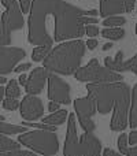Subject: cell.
Instances as JSON below:
<instances>
[{"label": "cell", "instance_id": "obj_15", "mask_svg": "<svg viewBox=\"0 0 137 156\" xmlns=\"http://www.w3.org/2000/svg\"><path fill=\"white\" fill-rule=\"evenodd\" d=\"M67 116H69V112L66 110H58L55 112H52L51 115L44 116L41 119H43V123L49 125V126H60V125H63L66 122Z\"/></svg>", "mask_w": 137, "mask_h": 156}, {"label": "cell", "instance_id": "obj_25", "mask_svg": "<svg viewBox=\"0 0 137 156\" xmlns=\"http://www.w3.org/2000/svg\"><path fill=\"white\" fill-rule=\"evenodd\" d=\"M19 107L18 99H11V97H5L3 100V108L7 111H15Z\"/></svg>", "mask_w": 137, "mask_h": 156}, {"label": "cell", "instance_id": "obj_32", "mask_svg": "<svg viewBox=\"0 0 137 156\" xmlns=\"http://www.w3.org/2000/svg\"><path fill=\"white\" fill-rule=\"evenodd\" d=\"M97 18H95V16H82V23L84 26L85 25H96L97 23Z\"/></svg>", "mask_w": 137, "mask_h": 156}, {"label": "cell", "instance_id": "obj_8", "mask_svg": "<svg viewBox=\"0 0 137 156\" xmlns=\"http://www.w3.org/2000/svg\"><path fill=\"white\" fill-rule=\"evenodd\" d=\"M26 56V52L18 47H0V76L14 71L15 66Z\"/></svg>", "mask_w": 137, "mask_h": 156}, {"label": "cell", "instance_id": "obj_40", "mask_svg": "<svg viewBox=\"0 0 137 156\" xmlns=\"http://www.w3.org/2000/svg\"><path fill=\"white\" fill-rule=\"evenodd\" d=\"M5 82H7V80L3 76H0V85H3V83H5Z\"/></svg>", "mask_w": 137, "mask_h": 156}, {"label": "cell", "instance_id": "obj_22", "mask_svg": "<svg viewBox=\"0 0 137 156\" xmlns=\"http://www.w3.org/2000/svg\"><path fill=\"white\" fill-rule=\"evenodd\" d=\"M5 96L11 97V99H18L21 96V89H19V85L15 80H11L8 82L7 88H5Z\"/></svg>", "mask_w": 137, "mask_h": 156}, {"label": "cell", "instance_id": "obj_36", "mask_svg": "<svg viewBox=\"0 0 137 156\" xmlns=\"http://www.w3.org/2000/svg\"><path fill=\"white\" fill-rule=\"evenodd\" d=\"M126 156H137V145H133L132 148L128 149Z\"/></svg>", "mask_w": 137, "mask_h": 156}, {"label": "cell", "instance_id": "obj_24", "mask_svg": "<svg viewBox=\"0 0 137 156\" xmlns=\"http://www.w3.org/2000/svg\"><path fill=\"white\" fill-rule=\"evenodd\" d=\"M124 69H125V71H132V73H135L137 76V54L133 58H130V59L125 60Z\"/></svg>", "mask_w": 137, "mask_h": 156}, {"label": "cell", "instance_id": "obj_5", "mask_svg": "<svg viewBox=\"0 0 137 156\" xmlns=\"http://www.w3.org/2000/svg\"><path fill=\"white\" fill-rule=\"evenodd\" d=\"M74 110L77 112L78 121L84 132L93 133L96 130V125L92 121V116L96 114V103L91 96L80 97L74 100Z\"/></svg>", "mask_w": 137, "mask_h": 156}, {"label": "cell", "instance_id": "obj_27", "mask_svg": "<svg viewBox=\"0 0 137 156\" xmlns=\"http://www.w3.org/2000/svg\"><path fill=\"white\" fill-rule=\"evenodd\" d=\"M2 156H36V154L32 151H25V149L19 148V149H14V151L4 152Z\"/></svg>", "mask_w": 137, "mask_h": 156}, {"label": "cell", "instance_id": "obj_37", "mask_svg": "<svg viewBox=\"0 0 137 156\" xmlns=\"http://www.w3.org/2000/svg\"><path fill=\"white\" fill-rule=\"evenodd\" d=\"M19 83L21 85H26V81H27V77H26V74H21V77H19Z\"/></svg>", "mask_w": 137, "mask_h": 156}, {"label": "cell", "instance_id": "obj_35", "mask_svg": "<svg viewBox=\"0 0 137 156\" xmlns=\"http://www.w3.org/2000/svg\"><path fill=\"white\" fill-rule=\"evenodd\" d=\"M48 110L51 111V112H55V111L59 110V103H55V101H51L48 104Z\"/></svg>", "mask_w": 137, "mask_h": 156}, {"label": "cell", "instance_id": "obj_34", "mask_svg": "<svg viewBox=\"0 0 137 156\" xmlns=\"http://www.w3.org/2000/svg\"><path fill=\"white\" fill-rule=\"evenodd\" d=\"M103 156H121V154H118V152L113 151V149H110V148H106L104 151H103Z\"/></svg>", "mask_w": 137, "mask_h": 156}, {"label": "cell", "instance_id": "obj_30", "mask_svg": "<svg viewBox=\"0 0 137 156\" xmlns=\"http://www.w3.org/2000/svg\"><path fill=\"white\" fill-rule=\"evenodd\" d=\"M30 67H32V65H30V63H21V65L15 66L14 71H15V73H23V71L29 70Z\"/></svg>", "mask_w": 137, "mask_h": 156}, {"label": "cell", "instance_id": "obj_26", "mask_svg": "<svg viewBox=\"0 0 137 156\" xmlns=\"http://www.w3.org/2000/svg\"><path fill=\"white\" fill-rule=\"evenodd\" d=\"M118 149L121 151V154H128V149H129V147H128V134H125V133H122L118 137Z\"/></svg>", "mask_w": 137, "mask_h": 156}, {"label": "cell", "instance_id": "obj_11", "mask_svg": "<svg viewBox=\"0 0 137 156\" xmlns=\"http://www.w3.org/2000/svg\"><path fill=\"white\" fill-rule=\"evenodd\" d=\"M136 0H100V16L107 18L124 12H132Z\"/></svg>", "mask_w": 137, "mask_h": 156}, {"label": "cell", "instance_id": "obj_21", "mask_svg": "<svg viewBox=\"0 0 137 156\" xmlns=\"http://www.w3.org/2000/svg\"><path fill=\"white\" fill-rule=\"evenodd\" d=\"M126 23V19L124 16H118V15H111L107 16V18L103 21V25L107 27H119V26H124Z\"/></svg>", "mask_w": 137, "mask_h": 156}, {"label": "cell", "instance_id": "obj_4", "mask_svg": "<svg viewBox=\"0 0 137 156\" xmlns=\"http://www.w3.org/2000/svg\"><path fill=\"white\" fill-rule=\"evenodd\" d=\"M73 76L75 80L88 83H103V82H119L124 80L122 74L108 70L107 67H102L97 59H91L89 63L84 67H80Z\"/></svg>", "mask_w": 137, "mask_h": 156}, {"label": "cell", "instance_id": "obj_20", "mask_svg": "<svg viewBox=\"0 0 137 156\" xmlns=\"http://www.w3.org/2000/svg\"><path fill=\"white\" fill-rule=\"evenodd\" d=\"M51 47L49 45H37L34 49H33V54H32V59L34 62H41L47 58V55L51 52Z\"/></svg>", "mask_w": 137, "mask_h": 156}, {"label": "cell", "instance_id": "obj_10", "mask_svg": "<svg viewBox=\"0 0 137 156\" xmlns=\"http://www.w3.org/2000/svg\"><path fill=\"white\" fill-rule=\"evenodd\" d=\"M63 156H81L80 140L77 136V123H75L74 114H69L67 116V132H66Z\"/></svg>", "mask_w": 137, "mask_h": 156}, {"label": "cell", "instance_id": "obj_13", "mask_svg": "<svg viewBox=\"0 0 137 156\" xmlns=\"http://www.w3.org/2000/svg\"><path fill=\"white\" fill-rule=\"evenodd\" d=\"M80 149L81 156H100L102 143L93 133L85 132L80 137Z\"/></svg>", "mask_w": 137, "mask_h": 156}, {"label": "cell", "instance_id": "obj_28", "mask_svg": "<svg viewBox=\"0 0 137 156\" xmlns=\"http://www.w3.org/2000/svg\"><path fill=\"white\" fill-rule=\"evenodd\" d=\"M85 33L88 34V37H96L99 34V27L95 25H85Z\"/></svg>", "mask_w": 137, "mask_h": 156}, {"label": "cell", "instance_id": "obj_38", "mask_svg": "<svg viewBox=\"0 0 137 156\" xmlns=\"http://www.w3.org/2000/svg\"><path fill=\"white\" fill-rule=\"evenodd\" d=\"M4 96H5V88H3V86L0 85V101L4 100Z\"/></svg>", "mask_w": 137, "mask_h": 156}, {"label": "cell", "instance_id": "obj_33", "mask_svg": "<svg viewBox=\"0 0 137 156\" xmlns=\"http://www.w3.org/2000/svg\"><path fill=\"white\" fill-rule=\"evenodd\" d=\"M97 44H99V43H97V40H95V38H89V40L86 41L85 47H88V49H91V51H92V49H95L97 47Z\"/></svg>", "mask_w": 137, "mask_h": 156}, {"label": "cell", "instance_id": "obj_23", "mask_svg": "<svg viewBox=\"0 0 137 156\" xmlns=\"http://www.w3.org/2000/svg\"><path fill=\"white\" fill-rule=\"evenodd\" d=\"M11 43V33L7 32V29L4 27L0 16V47H8V44Z\"/></svg>", "mask_w": 137, "mask_h": 156}, {"label": "cell", "instance_id": "obj_6", "mask_svg": "<svg viewBox=\"0 0 137 156\" xmlns=\"http://www.w3.org/2000/svg\"><path fill=\"white\" fill-rule=\"evenodd\" d=\"M2 4L5 7V11L2 14V21L8 33H13L23 27V15L18 0H2Z\"/></svg>", "mask_w": 137, "mask_h": 156}, {"label": "cell", "instance_id": "obj_14", "mask_svg": "<svg viewBox=\"0 0 137 156\" xmlns=\"http://www.w3.org/2000/svg\"><path fill=\"white\" fill-rule=\"evenodd\" d=\"M124 52L118 51L115 55V58H110V56H106L104 58V67H107L108 70L111 71H115V73H124L125 69H124Z\"/></svg>", "mask_w": 137, "mask_h": 156}, {"label": "cell", "instance_id": "obj_19", "mask_svg": "<svg viewBox=\"0 0 137 156\" xmlns=\"http://www.w3.org/2000/svg\"><path fill=\"white\" fill-rule=\"evenodd\" d=\"M102 36L108 40H121L125 37V30L122 27H106L102 30Z\"/></svg>", "mask_w": 137, "mask_h": 156}, {"label": "cell", "instance_id": "obj_9", "mask_svg": "<svg viewBox=\"0 0 137 156\" xmlns=\"http://www.w3.org/2000/svg\"><path fill=\"white\" fill-rule=\"evenodd\" d=\"M19 111H21V116L26 122H36L44 115L43 101L40 97L27 94L19 103Z\"/></svg>", "mask_w": 137, "mask_h": 156}, {"label": "cell", "instance_id": "obj_16", "mask_svg": "<svg viewBox=\"0 0 137 156\" xmlns=\"http://www.w3.org/2000/svg\"><path fill=\"white\" fill-rule=\"evenodd\" d=\"M130 99H132V105L129 107V114H128V123L132 129H137V83L133 86L130 92Z\"/></svg>", "mask_w": 137, "mask_h": 156}, {"label": "cell", "instance_id": "obj_18", "mask_svg": "<svg viewBox=\"0 0 137 156\" xmlns=\"http://www.w3.org/2000/svg\"><path fill=\"white\" fill-rule=\"evenodd\" d=\"M19 148H21V144L18 141L11 140L5 134L0 133V156L4 154V152L14 151V149H19Z\"/></svg>", "mask_w": 137, "mask_h": 156}, {"label": "cell", "instance_id": "obj_17", "mask_svg": "<svg viewBox=\"0 0 137 156\" xmlns=\"http://www.w3.org/2000/svg\"><path fill=\"white\" fill-rule=\"evenodd\" d=\"M26 132V127L22 125H10L5 121H0V133L5 136H13V134H22Z\"/></svg>", "mask_w": 137, "mask_h": 156}, {"label": "cell", "instance_id": "obj_3", "mask_svg": "<svg viewBox=\"0 0 137 156\" xmlns=\"http://www.w3.org/2000/svg\"><path fill=\"white\" fill-rule=\"evenodd\" d=\"M18 143L32 149L34 154L43 156H54L59 151V140L56 133L48 130L25 132L18 137Z\"/></svg>", "mask_w": 137, "mask_h": 156}, {"label": "cell", "instance_id": "obj_7", "mask_svg": "<svg viewBox=\"0 0 137 156\" xmlns=\"http://www.w3.org/2000/svg\"><path fill=\"white\" fill-rule=\"evenodd\" d=\"M48 97L51 101L59 104H70V85L63 81L58 74L49 73L48 76Z\"/></svg>", "mask_w": 137, "mask_h": 156}, {"label": "cell", "instance_id": "obj_31", "mask_svg": "<svg viewBox=\"0 0 137 156\" xmlns=\"http://www.w3.org/2000/svg\"><path fill=\"white\" fill-rule=\"evenodd\" d=\"M128 143L130 145H137V130H132L130 134H128Z\"/></svg>", "mask_w": 137, "mask_h": 156}, {"label": "cell", "instance_id": "obj_12", "mask_svg": "<svg viewBox=\"0 0 137 156\" xmlns=\"http://www.w3.org/2000/svg\"><path fill=\"white\" fill-rule=\"evenodd\" d=\"M49 71L45 67H36L33 69V71L30 73V76L27 77L26 85H25V90L27 94H33L37 96L38 93H41L45 86V82L48 81Z\"/></svg>", "mask_w": 137, "mask_h": 156}, {"label": "cell", "instance_id": "obj_39", "mask_svg": "<svg viewBox=\"0 0 137 156\" xmlns=\"http://www.w3.org/2000/svg\"><path fill=\"white\" fill-rule=\"evenodd\" d=\"M111 48H113V43H107L103 45V51H108V49H111Z\"/></svg>", "mask_w": 137, "mask_h": 156}, {"label": "cell", "instance_id": "obj_42", "mask_svg": "<svg viewBox=\"0 0 137 156\" xmlns=\"http://www.w3.org/2000/svg\"><path fill=\"white\" fill-rule=\"evenodd\" d=\"M136 33H137V23H136Z\"/></svg>", "mask_w": 137, "mask_h": 156}, {"label": "cell", "instance_id": "obj_29", "mask_svg": "<svg viewBox=\"0 0 137 156\" xmlns=\"http://www.w3.org/2000/svg\"><path fill=\"white\" fill-rule=\"evenodd\" d=\"M30 3H32V0H19V7H21L22 14L29 12V10H30Z\"/></svg>", "mask_w": 137, "mask_h": 156}, {"label": "cell", "instance_id": "obj_1", "mask_svg": "<svg viewBox=\"0 0 137 156\" xmlns=\"http://www.w3.org/2000/svg\"><path fill=\"white\" fill-rule=\"evenodd\" d=\"M89 96L96 103V111L106 115L114 111L110 127L114 132H122L128 126V114L130 107V88L122 82H103L86 85Z\"/></svg>", "mask_w": 137, "mask_h": 156}, {"label": "cell", "instance_id": "obj_41", "mask_svg": "<svg viewBox=\"0 0 137 156\" xmlns=\"http://www.w3.org/2000/svg\"><path fill=\"white\" fill-rule=\"evenodd\" d=\"M4 119H5L4 116H3V115H0V121H4Z\"/></svg>", "mask_w": 137, "mask_h": 156}, {"label": "cell", "instance_id": "obj_2", "mask_svg": "<svg viewBox=\"0 0 137 156\" xmlns=\"http://www.w3.org/2000/svg\"><path fill=\"white\" fill-rule=\"evenodd\" d=\"M84 54H85L84 41H66L51 49V52L44 59V67L49 73L73 76L80 69Z\"/></svg>", "mask_w": 137, "mask_h": 156}]
</instances>
